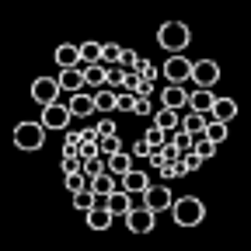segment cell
Returning <instances> with one entry per match:
<instances>
[{"label": "cell", "mask_w": 251, "mask_h": 251, "mask_svg": "<svg viewBox=\"0 0 251 251\" xmlns=\"http://www.w3.org/2000/svg\"><path fill=\"white\" fill-rule=\"evenodd\" d=\"M56 63H59L63 70L80 67V46H59V49H56Z\"/></svg>", "instance_id": "cell-21"}, {"label": "cell", "mask_w": 251, "mask_h": 251, "mask_svg": "<svg viewBox=\"0 0 251 251\" xmlns=\"http://www.w3.org/2000/svg\"><path fill=\"white\" fill-rule=\"evenodd\" d=\"M80 171H84V178H98V175L108 171V164L101 161L98 153H94V157H84V168H80Z\"/></svg>", "instance_id": "cell-24"}, {"label": "cell", "mask_w": 251, "mask_h": 251, "mask_svg": "<svg viewBox=\"0 0 251 251\" xmlns=\"http://www.w3.org/2000/svg\"><path fill=\"white\" fill-rule=\"evenodd\" d=\"M105 84L108 87H122L126 84V70L119 67V63H115V67H105Z\"/></svg>", "instance_id": "cell-30"}, {"label": "cell", "mask_w": 251, "mask_h": 251, "mask_svg": "<svg viewBox=\"0 0 251 251\" xmlns=\"http://www.w3.org/2000/svg\"><path fill=\"white\" fill-rule=\"evenodd\" d=\"M59 87L63 91H70V94H77L80 87H84V67H70V70H59Z\"/></svg>", "instance_id": "cell-13"}, {"label": "cell", "mask_w": 251, "mask_h": 251, "mask_svg": "<svg viewBox=\"0 0 251 251\" xmlns=\"http://www.w3.org/2000/svg\"><path fill=\"white\" fill-rule=\"evenodd\" d=\"M192 150H196V153L202 157V161H209V157L216 153V143H209V140L202 136V140H196V143H192Z\"/></svg>", "instance_id": "cell-37"}, {"label": "cell", "mask_w": 251, "mask_h": 251, "mask_svg": "<svg viewBox=\"0 0 251 251\" xmlns=\"http://www.w3.org/2000/svg\"><path fill=\"white\" fill-rule=\"evenodd\" d=\"M80 168H84V161L77 153H63V175H77Z\"/></svg>", "instance_id": "cell-35"}, {"label": "cell", "mask_w": 251, "mask_h": 251, "mask_svg": "<svg viewBox=\"0 0 251 251\" xmlns=\"http://www.w3.org/2000/svg\"><path fill=\"white\" fill-rule=\"evenodd\" d=\"M98 133H101V136H115V122H112V119H101V122H98Z\"/></svg>", "instance_id": "cell-42"}, {"label": "cell", "mask_w": 251, "mask_h": 251, "mask_svg": "<svg viewBox=\"0 0 251 251\" xmlns=\"http://www.w3.org/2000/svg\"><path fill=\"white\" fill-rule=\"evenodd\" d=\"M59 80H52V77H39L35 84H31V98H35L42 108L46 105H56V98H59Z\"/></svg>", "instance_id": "cell-7"}, {"label": "cell", "mask_w": 251, "mask_h": 251, "mask_svg": "<svg viewBox=\"0 0 251 251\" xmlns=\"http://www.w3.org/2000/svg\"><path fill=\"white\" fill-rule=\"evenodd\" d=\"M87 181H91V192H94V196H112L115 188H119V178L108 175V171L98 175V178H87Z\"/></svg>", "instance_id": "cell-19"}, {"label": "cell", "mask_w": 251, "mask_h": 251, "mask_svg": "<svg viewBox=\"0 0 251 251\" xmlns=\"http://www.w3.org/2000/svg\"><path fill=\"white\" fill-rule=\"evenodd\" d=\"M147 161H150L153 168H164V153H161V150H150V157H147Z\"/></svg>", "instance_id": "cell-45"}, {"label": "cell", "mask_w": 251, "mask_h": 251, "mask_svg": "<svg viewBox=\"0 0 251 251\" xmlns=\"http://www.w3.org/2000/svg\"><path fill=\"white\" fill-rule=\"evenodd\" d=\"M87 227L91 230H108L112 227V209L108 206H91L87 209Z\"/></svg>", "instance_id": "cell-14"}, {"label": "cell", "mask_w": 251, "mask_h": 251, "mask_svg": "<svg viewBox=\"0 0 251 251\" xmlns=\"http://www.w3.org/2000/svg\"><path fill=\"white\" fill-rule=\"evenodd\" d=\"M171 192H168V185H147V192H143V206L153 209V213H161V209H171Z\"/></svg>", "instance_id": "cell-9"}, {"label": "cell", "mask_w": 251, "mask_h": 251, "mask_svg": "<svg viewBox=\"0 0 251 251\" xmlns=\"http://www.w3.org/2000/svg\"><path fill=\"white\" fill-rule=\"evenodd\" d=\"M105 164H108V175H115V178H122L126 171L133 168V153H126V150H119V153H112V157H105Z\"/></svg>", "instance_id": "cell-17"}, {"label": "cell", "mask_w": 251, "mask_h": 251, "mask_svg": "<svg viewBox=\"0 0 251 251\" xmlns=\"http://www.w3.org/2000/svg\"><path fill=\"white\" fill-rule=\"evenodd\" d=\"M94 153H101L94 140H84V143H80V150H77V157H80V161H84V157H94Z\"/></svg>", "instance_id": "cell-40"}, {"label": "cell", "mask_w": 251, "mask_h": 251, "mask_svg": "<svg viewBox=\"0 0 251 251\" xmlns=\"http://www.w3.org/2000/svg\"><path fill=\"white\" fill-rule=\"evenodd\" d=\"M188 80H192L196 87H206L209 91L220 80V67H216L213 59H199V63H192V77H188Z\"/></svg>", "instance_id": "cell-6"}, {"label": "cell", "mask_w": 251, "mask_h": 251, "mask_svg": "<svg viewBox=\"0 0 251 251\" xmlns=\"http://www.w3.org/2000/svg\"><path fill=\"white\" fill-rule=\"evenodd\" d=\"M234 115H237V105H234L230 98H216L213 108H209V119H213V122H227V126H230Z\"/></svg>", "instance_id": "cell-15"}, {"label": "cell", "mask_w": 251, "mask_h": 251, "mask_svg": "<svg viewBox=\"0 0 251 251\" xmlns=\"http://www.w3.org/2000/svg\"><path fill=\"white\" fill-rule=\"evenodd\" d=\"M153 126H161L164 133H171V129H178V126H181V112H175V108H157Z\"/></svg>", "instance_id": "cell-20"}, {"label": "cell", "mask_w": 251, "mask_h": 251, "mask_svg": "<svg viewBox=\"0 0 251 251\" xmlns=\"http://www.w3.org/2000/svg\"><path fill=\"white\" fill-rule=\"evenodd\" d=\"M206 140L220 147V143L227 140V122H213V119H209V122H206Z\"/></svg>", "instance_id": "cell-25"}, {"label": "cell", "mask_w": 251, "mask_h": 251, "mask_svg": "<svg viewBox=\"0 0 251 251\" xmlns=\"http://www.w3.org/2000/svg\"><path fill=\"white\" fill-rule=\"evenodd\" d=\"M91 112H98V108H94V94H84V91L70 94V115L74 119H87Z\"/></svg>", "instance_id": "cell-12"}, {"label": "cell", "mask_w": 251, "mask_h": 251, "mask_svg": "<svg viewBox=\"0 0 251 251\" xmlns=\"http://www.w3.org/2000/svg\"><path fill=\"white\" fill-rule=\"evenodd\" d=\"M136 59H140V52L122 49V63H119V67H122V70H133V67H136Z\"/></svg>", "instance_id": "cell-39"}, {"label": "cell", "mask_w": 251, "mask_h": 251, "mask_svg": "<svg viewBox=\"0 0 251 251\" xmlns=\"http://www.w3.org/2000/svg\"><path fill=\"white\" fill-rule=\"evenodd\" d=\"M161 74L168 77V84L185 87V84H188V77H192V63H188L185 56H168V63L161 67Z\"/></svg>", "instance_id": "cell-4"}, {"label": "cell", "mask_w": 251, "mask_h": 251, "mask_svg": "<svg viewBox=\"0 0 251 251\" xmlns=\"http://www.w3.org/2000/svg\"><path fill=\"white\" fill-rule=\"evenodd\" d=\"M188 42H192V31H188V25H181V21H164L157 28V46L168 49L171 56H181V49Z\"/></svg>", "instance_id": "cell-1"}, {"label": "cell", "mask_w": 251, "mask_h": 251, "mask_svg": "<svg viewBox=\"0 0 251 251\" xmlns=\"http://www.w3.org/2000/svg\"><path fill=\"white\" fill-rule=\"evenodd\" d=\"M147 185H150V175H147V171H136V168H129V171L119 178V188H126L129 196H133V192L143 196V192H147Z\"/></svg>", "instance_id": "cell-11"}, {"label": "cell", "mask_w": 251, "mask_h": 251, "mask_svg": "<svg viewBox=\"0 0 251 251\" xmlns=\"http://www.w3.org/2000/svg\"><path fill=\"white\" fill-rule=\"evenodd\" d=\"M161 108H175V112H188V91L178 87V84H168L164 94H161Z\"/></svg>", "instance_id": "cell-10"}, {"label": "cell", "mask_w": 251, "mask_h": 251, "mask_svg": "<svg viewBox=\"0 0 251 251\" xmlns=\"http://www.w3.org/2000/svg\"><path fill=\"white\" fill-rule=\"evenodd\" d=\"M171 213H175L178 227H196V224H202V216H206V209H202V202L196 196H181L178 202H171Z\"/></svg>", "instance_id": "cell-3"}, {"label": "cell", "mask_w": 251, "mask_h": 251, "mask_svg": "<svg viewBox=\"0 0 251 251\" xmlns=\"http://www.w3.org/2000/svg\"><path fill=\"white\" fill-rule=\"evenodd\" d=\"M101 46L105 42H80V63H84V67L101 63Z\"/></svg>", "instance_id": "cell-22"}, {"label": "cell", "mask_w": 251, "mask_h": 251, "mask_svg": "<svg viewBox=\"0 0 251 251\" xmlns=\"http://www.w3.org/2000/svg\"><path fill=\"white\" fill-rule=\"evenodd\" d=\"M181 168H185V175H192V171H199V168H202V157H199L196 150H188V153H181Z\"/></svg>", "instance_id": "cell-31"}, {"label": "cell", "mask_w": 251, "mask_h": 251, "mask_svg": "<svg viewBox=\"0 0 251 251\" xmlns=\"http://www.w3.org/2000/svg\"><path fill=\"white\" fill-rule=\"evenodd\" d=\"M42 143H46V126L42 122L25 119V122L14 126V147H21V150H42Z\"/></svg>", "instance_id": "cell-2"}, {"label": "cell", "mask_w": 251, "mask_h": 251, "mask_svg": "<svg viewBox=\"0 0 251 251\" xmlns=\"http://www.w3.org/2000/svg\"><path fill=\"white\" fill-rule=\"evenodd\" d=\"M147 143H150V150H161L164 143H168V133L161 129V126H150V129H147V136H143Z\"/></svg>", "instance_id": "cell-28"}, {"label": "cell", "mask_w": 251, "mask_h": 251, "mask_svg": "<svg viewBox=\"0 0 251 251\" xmlns=\"http://www.w3.org/2000/svg\"><path fill=\"white\" fill-rule=\"evenodd\" d=\"M80 67H84V63H80ZM84 84H91V87H105V67H101V63H94V67H84Z\"/></svg>", "instance_id": "cell-23"}, {"label": "cell", "mask_w": 251, "mask_h": 251, "mask_svg": "<svg viewBox=\"0 0 251 251\" xmlns=\"http://www.w3.org/2000/svg\"><path fill=\"white\" fill-rule=\"evenodd\" d=\"M94 108H98V112H112L115 108V91L112 87H101L98 94H94Z\"/></svg>", "instance_id": "cell-26"}, {"label": "cell", "mask_w": 251, "mask_h": 251, "mask_svg": "<svg viewBox=\"0 0 251 251\" xmlns=\"http://www.w3.org/2000/svg\"><path fill=\"white\" fill-rule=\"evenodd\" d=\"M133 157H150V143H147V140H140V143L133 147Z\"/></svg>", "instance_id": "cell-44"}, {"label": "cell", "mask_w": 251, "mask_h": 251, "mask_svg": "<svg viewBox=\"0 0 251 251\" xmlns=\"http://www.w3.org/2000/svg\"><path fill=\"white\" fill-rule=\"evenodd\" d=\"M70 105H46L42 108V126H46V129H67V126H70Z\"/></svg>", "instance_id": "cell-8"}, {"label": "cell", "mask_w": 251, "mask_h": 251, "mask_svg": "<svg viewBox=\"0 0 251 251\" xmlns=\"http://www.w3.org/2000/svg\"><path fill=\"white\" fill-rule=\"evenodd\" d=\"M153 224H157V213L153 209H147V206H133L129 213H126V227H129L133 234H150L153 230Z\"/></svg>", "instance_id": "cell-5"}, {"label": "cell", "mask_w": 251, "mask_h": 251, "mask_svg": "<svg viewBox=\"0 0 251 251\" xmlns=\"http://www.w3.org/2000/svg\"><path fill=\"white\" fill-rule=\"evenodd\" d=\"M80 143H84V129H70L67 140H63V153H77Z\"/></svg>", "instance_id": "cell-29"}, {"label": "cell", "mask_w": 251, "mask_h": 251, "mask_svg": "<svg viewBox=\"0 0 251 251\" xmlns=\"http://www.w3.org/2000/svg\"><path fill=\"white\" fill-rule=\"evenodd\" d=\"M70 188V192H80V188H91V181L84 178V171H77V175H67V181H63Z\"/></svg>", "instance_id": "cell-36"}, {"label": "cell", "mask_w": 251, "mask_h": 251, "mask_svg": "<svg viewBox=\"0 0 251 251\" xmlns=\"http://www.w3.org/2000/svg\"><path fill=\"white\" fill-rule=\"evenodd\" d=\"M133 105H136V94H129V91H115V108H119V112H133Z\"/></svg>", "instance_id": "cell-32"}, {"label": "cell", "mask_w": 251, "mask_h": 251, "mask_svg": "<svg viewBox=\"0 0 251 251\" xmlns=\"http://www.w3.org/2000/svg\"><path fill=\"white\" fill-rule=\"evenodd\" d=\"M213 91H206V87H199V91H192L188 94V112H202V115H209V108H213Z\"/></svg>", "instance_id": "cell-16"}, {"label": "cell", "mask_w": 251, "mask_h": 251, "mask_svg": "<svg viewBox=\"0 0 251 251\" xmlns=\"http://www.w3.org/2000/svg\"><path fill=\"white\" fill-rule=\"evenodd\" d=\"M98 150H101L105 157H112V153L122 150V143H119V136H101V140H98Z\"/></svg>", "instance_id": "cell-34"}, {"label": "cell", "mask_w": 251, "mask_h": 251, "mask_svg": "<svg viewBox=\"0 0 251 251\" xmlns=\"http://www.w3.org/2000/svg\"><path fill=\"white\" fill-rule=\"evenodd\" d=\"M140 80H143V77H140L136 70H126V84H122L119 91H129V94H136V87H140Z\"/></svg>", "instance_id": "cell-38"}, {"label": "cell", "mask_w": 251, "mask_h": 251, "mask_svg": "<svg viewBox=\"0 0 251 251\" xmlns=\"http://www.w3.org/2000/svg\"><path fill=\"white\" fill-rule=\"evenodd\" d=\"M136 94H140V98H150V94H153V80H140Z\"/></svg>", "instance_id": "cell-43"}, {"label": "cell", "mask_w": 251, "mask_h": 251, "mask_svg": "<svg viewBox=\"0 0 251 251\" xmlns=\"http://www.w3.org/2000/svg\"><path fill=\"white\" fill-rule=\"evenodd\" d=\"M108 209H112V216H126L133 209V199H129V192L126 188H115V192L108 196Z\"/></svg>", "instance_id": "cell-18"}, {"label": "cell", "mask_w": 251, "mask_h": 251, "mask_svg": "<svg viewBox=\"0 0 251 251\" xmlns=\"http://www.w3.org/2000/svg\"><path fill=\"white\" fill-rule=\"evenodd\" d=\"M74 206L87 213V209L94 206V192H91V188H80V192H74Z\"/></svg>", "instance_id": "cell-33"}, {"label": "cell", "mask_w": 251, "mask_h": 251, "mask_svg": "<svg viewBox=\"0 0 251 251\" xmlns=\"http://www.w3.org/2000/svg\"><path fill=\"white\" fill-rule=\"evenodd\" d=\"M133 112H136V115H150V112H153V101H150V98H140V94H136Z\"/></svg>", "instance_id": "cell-41"}, {"label": "cell", "mask_w": 251, "mask_h": 251, "mask_svg": "<svg viewBox=\"0 0 251 251\" xmlns=\"http://www.w3.org/2000/svg\"><path fill=\"white\" fill-rule=\"evenodd\" d=\"M115 63H122V46L105 42L101 46V67H115Z\"/></svg>", "instance_id": "cell-27"}]
</instances>
